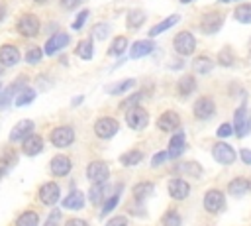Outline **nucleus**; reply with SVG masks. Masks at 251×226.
<instances>
[{"instance_id":"obj_1","label":"nucleus","mask_w":251,"mask_h":226,"mask_svg":"<svg viewBox=\"0 0 251 226\" xmlns=\"http://www.w3.org/2000/svg\"><path fill=\"white\" fill-rule=\"evenodd\" d=\"M173 45H175L176 53H180V55H190V53H194V49H196V39H194V35H192L190 31H178V33L175 35V39H173Z\"/></svg>"},{"instance_id":"obj_2","label":"nucleus","mask_w":251,"mask_h":226,"mask_svg":"<svg viewBox=\"0 0 251 226\" xmlns=\"http://www.w3.org/2000/svg\"><path fill=\"white\" fill-rule=\"evenodd\" d=\"M118 130H120L118 120H114V118H110V116L98 118V120H96V124H94V132H96V136H98V138H102V140H108V138L116 136V134H118Z\"/></svg>"},{"instance_id":"obj_3","label":"nucleus","mask_w":251,"mask_h":226,"mask_svg":"<svg viewBox=\"0 0 251 226\" xmlns=\"http://www.w3.org/2000/svg\"><path fill=\"white\" fill-rule=\"evenodd\" d=\"M126 122H127V126L133 128V130H143V128L147 126V122H149V114H147L145 108H141V106H133V108L127 110V114H126Z\"/></svg>"},{"instance_id":"obj_4","label":"nucleus","mask_w":251,"mask_h":226,"mask_svg":"<svg viewBox=\"0 0 251 226\" xmlns=\"http://www.w3.org/2000/svg\"><path fill=\"white\" fill-rule=\"evenodd\" d=\"M86 177L94 183V185H104L110 177V169L104 161H92L86 169Z\"/></svg>"},{"instance_id":"obj_5","label":"nucleus","mask_w":251,"mask_h":226,"mask_svg":"<svg viewBox=\"0 0 251 226\" xmlns=\"http://www.w3.org/2000/svg\"><path fill=\"white\" fill-rule=\"evenodd\" d=\"M75 141V130L71 126H59L51 132V143L55 147H67Z\"/></svg>"},{"instance_id":"obj_6","label":"nucleus","mask_w":251,"mask_h":226,"mask_svg":"<svg viewBox=\"0 0 251 226\" xmlns=\"http://www.w3.org/2000/svg\"><path fill=\"white\" fill-rule=\"evenodd\" d=\"M18 31L24 35V37H33L37 35L39 31V20L33 16V14H24L20 20H18Z\"/></svg>"},{"instance_id":"obj_7","label":"nucleus","mask_w":251,"mask_h":226,"mask_svg":"<svg viewBox=\"0 0 251 226\" xmlns=\"http://www.w3.org/2000/svg\"><path fill=\"white\" fill-rule=\"evenodd\" d=\"M233 128H235V136L237 138H245L247 132L251 130V120L247 116V108L245 106H239L233 114Z\"/></svg>"},{"instance_id":"obj_8","label":"nucleus","mask_w":251,"mask_h":226,"mask_svg":"<svg viewBox=\"0 0 251 226\" xmlns=\"http://www.w3.org/2000/svg\"><path fill=\"white\" fill-rule=\"evenodd\" d=\"M226 204V198H224V193L218 191V189H210L206 195H204V208L208 212H220Z\"/></svg>"},{"instance_id":"obj_9","label":"nucleus","mask_w":251,"mask_h":226,"mask_svg":"<svg viewBox=\"0 0 251 226\" xmlns=\"http://www.w3.org/2000/svg\"><path fill=\"white\" fill-rule=\"evenodd\" d=\"M222 24H224V16L220 12H208L200 22V29L204 33H216L222 28Z\"/></svg>"},{"instance_id":"obj_10","label":"nucleus","mask_w":251,"mask_h":226,"mask_svg":"<svg viewBox=\"0 0 251 226\" xmlns=\"http://www.w3.org/2000/svg\"><path fill=\"white\" fill-rule=\"evenodd\" d=\"M212 153H214V159H216L218 163H222V165H229V163L235 161V151H233V147L227 145V143H224V141L216 143L214 149H212Z\"/></svg>"},{"instance_id":"obj_11","label":"nucleus","mask_w":251,"mask_h":226,"mask_svg":"<svg viewBox=\"0 0 251 226\" xmlns=\"http://www.w3.org/2000/svg\"><path fill=\"white\" fill-rule=\"evenodd\" d=\"M59 198H61V191H59V185L57 183H45V185H41V189H39V200L43 204L53 206Z\"/></svg>"},{"instance_id":"obj_12","label":"nucleus","mask_w":251,"mask_h":226,"mask_svg":"<svg viewBox=\"0 0 251 226\" xmlns=\"http://www.w3.org/2000/svg\"><path fill=\"white\" fill-rule=\"evenodd\" d=\"M178 126H180V118H178V114L173 112V110H167V112H163V114L157 118V128L163 130V132H173V130H176Z\"/></svg>"},{"instance_id":"obj_13","label":"nucleus","mask_w":251,"mask_h":226,"mask_svg":"<svg viewBox=\"0 0 251 226\" xmlns=\"http://www.w3.org/2000/svg\"><path fill=\"white\" fill-rule=\"evenodd\" d=\"M214 110H216L214 100H212V98H208V96L198 98V100H196V104H194V116H196L198 120H208V118L214 114Z\"/></svg>"},{"instance_id":"obj_14","label":"nucleus","mask_w":251,"mask_h":226,"mask_svg":"<svg viewBox=\"0 0 251 226\" xmlns=\"http://www.w3.org/2000/svg\"><path fill=\"white\" fill-rule=\"evenodd\" d=\"M31 130H33V122H31V120H20V122L12 128L10 140H12V141H24V140L31 134Z\"/></svg>"},{"instance_id":"obj_15","label":"nucleus","mask_w":251,"mask_h":226,"mask_svg":"<svg viewBox=\"0 0 251 226\" xmlns=\"http://www.w3.org/2000/svg\"><path fill=\"white\" fill-rule=\"evenodd\" d=\"M186 149V138H184V134L182 132H176L173 138H171V141H169V157H173V159H176V157H180L182 155V151Z\"/></svg>"},{"instance_id":"obj_16","label":"nucleus","mask_w":251,"mask_h":226,"mask_svg":"<svg viewBox=\"0 0 251 226\" xmlns=\"http://www.w3.org/2000/svg\"><path fill=\"white\" fill-rule=\"evenodd\" d=\"M169 193H171L173 198L182 200V198L188 197L190 187H188V183H186L184 179H171V181H169Z\"/></svg>"},{"instance_id":"obj_17","label":"nucleus","mask_w":251,"mask_h":226,"mask_svg":"<svg viewBox=\"0 0 251 226\" xmlns=\"http://www.w3.org/2000/svg\"><path fill=\"white\" fill-rule=\"evenodd\" d=\"M67 43H69V35L63 33V31H59V33L51 35V37L45 41V53H47V55H53V53H57L59 49H63Z\"/></svg>"},{"instance_id":"obj_18","label":"nucleus","mask_w":251,"mask_h":226,"mask_svg":"<svg viewBox=\"0 0 251 226\" xmlns=\"http://www.w3.org/2000/svg\"><path fill=\"white\" fill-rule=\"evenodd\" d=\"M41 149H43V140H41V136L29 134V136L22 141V151H24L25 155H37Z\"/></svg>"},{"instance_id":"obj_19","label":"nucleus","mask_w":251,"mask_h":226,"mask_svg":"<svg viewBox=\"0 0 251 226\" xmlns=\"http://www.w3.org/2000/svg\"><path fill=\"white\" fill-rule=\"evenodd\" d=\"M49 167H51V173H53V175L63 177V175H67V173L71 171L73 165H71V159H69L67 155H55V157L51 159Z\"/></svg>"},{"instance_id":"obj_20","label":"nucleus","mask_w":251,"mask_h":226,"mask_svg":"<svg viewBox=\"0 0 251 226\" xmlns=\"http://www.w3.org/2000/svg\"><path fill=\"white\" fill-rule=\"evenodd\" d=\"M20 61V51L14 45H2L0 47V63L4 67H12Z\"/></svg>"},{"instance_id":"obj_21","label":"nucleus","mask_w":251,"mask_h":226,"mask_svg":"<svg viewBox=\"0 0 251 226\" xmlns=\"http://www.w3.org/2000/svg\"><path fill=\"white\" fill-rule=\"evenodd\" d=\"M84 206V195L80 191H71L65 198H63V208L69 210H80Z\"/></svg>"},{"instance_id":"obj_22","label":"nucleus","mask_w":251,"mask_h":226,"mask_svg":"<svg viewBox=\"0 0 251 226\" xmlns=\"http://www.w3.org/2000/svg\"><path fill=\"white\" fill-rule=\"evenodd\" d=\"M155 49V43L149 41V39H141V41H135L133 47H131V59H139V57H145L147 53H151Z\"/></svg>"},{"instance_id":"obj_23","label":"nucleus","mask_w":251,"mask_h":226,"mask_svg":"<svg viewBox=\"0 0 251 226\" xmlns=\"http://www.w3.org/2000/svg\"><path fill=\"white\" fill-rule=\"evenodd\" d=\"M227 191H229V195H233V197H241V195H245V193L249 191V181L243 179V177H237V179H233V181L227 185Z\"/></svg>"},{"instance_id":"obj_24","label":"nucleus","mask_w":251,"mask_h":226,"mask_svg":"<svg viewBox=\"0 0 251 226\" xmlns=\"http://www.w3.org/2000/svg\"><path fill=\"white\" fill-rule=\"evenodd\" d=\"M153 191H155V187H153L151 181H141V183H137V185L133 187V197H135L137 200H143V198L151 197Z\"/></svg>"},{"instance_id":"obj_25","label":"nucleus","mask_w":251,"mask_h":226,"mask_svg":"<svg viewBox=\"0 0 251 226\" xmlns=\"http://www.w3.org/2000/svg\"><path fill=\"white\" fill-rule=\"evenodd\" d=\"M178 92L182 94V96H188V94H192L194 90H196V81H194V77L192 75H184L180 81H178Z\"/></svg>"},{"instance_id":"obj_26","label":"nucleus","mask_w":251,"mask_h":226,"mask_svg":"<svg viewBox=\"0 0 251 226\" xmlns=\"http://www.w3.org/2000/svg\"><path fill=\"white\" fill-rule=\"evenodd\" d=\"M39 224V216L35 210H25L16 218V226H37Z\"/></svg>"},{"instance_id":"obj_27","label":"nucleus","mask_w":251,"mask_h":226,"mask_svg":"<svg viewBox=\"0 0 251 226\" xmlns=\"http://www.w3.org/2000/svg\"><path fill=\"white\" fill-rule=\"evenodd\" d=\"M194 71L196 73H200V75H208L210 71H212V67H214V63H212V59L210 57H206V55H200V57H196L194 59Z\"/></svg>"},{"instance_id":"obj_28","label":"nucleus","mask_w":251,"mask_h":226,"mask_svg":"<svg viewBox=\"0 0 251 226\" xmlns=\"http://www.w3.org/2000/svg\"><path fill=\"white\" fill-rule=\"evenodd\" d=\"M233 18L239 24H251V4H241L233 10Z\"/></svg>"},{"instance_id":"obj_29","label":"nucleus","mask_w":251,"mask_h":226,"mask_svg":"<svg viewBox=\"0 0 251 226\" xmlns=\"http://www.w3.org/2000/svg\"><path fill=\"white\" fill-rule=\"evenodd\" d=\"M176 22H178V16L173 14V16H169V18H165L161 24H157L155 28H151V29H149V35H159V33H163L165 29H169L171 26H175Z\"/></svg>"},{"instance_id":"obj_30","label":"nucleus","mask_w":251,"mask_h":226,"mask_svg":"<svg viewBox=\"0 0 251 226\" xmlns=\"http://www.w3.org/2000/svg\"><path fill=\"white\" fill-rule=\"evenodd\" d=\"M88 197H90V202H92V204H100L102 200H106V198H108V197H106V183H104V185H92Z\"/></svg>"},{"instance_id":"obj_31","label":"nucleus","mask_w":251,"mask_h":226,"mask_svg":"<svg viewBox=\"0 0 251 226\" xmlns=\"http://www.w3.org/2000/svg\"><path fill=\"white\" fill-rule=\"evenodd\" d=\"M76 55L80 57V59H84V61H88V59H92V41L90 39H82V41H78V45H76Z\"/></svg>"},{"instance_id":"obj_32","label":"nucleus","mask_w":251,"mask_h":226,"mask_svg":"<svg viewBox=\"0 0 251 226\" xmlns=\"http://www.w3.org/2000/svg\"><path fill=\"white\" fill-rule=\"evenodd\" d=\"M143 159V153L139 151V149H131V151H127V153H124L122 157H120V161L126 165V167H131V165H137L139 161Z\"/></svg>"},{"instance_id":"obj_33","label":"nucleus","mask_w":251,"mask_h":226,"mask_svg":"<svg viewBox=\"0 0 251 226\" xmlns=\"http://www.w3.org/2000/svg\"><path fill=\"white\" fill-rule=\"evenodd\" d=\"M133 85H135L133 79H126V81H120V83L110 85V86H108V92H110V94H122V92H126L127 88H131Z\"/></svg>"},{"instance_id":"obj_34","label":"nucleus","mask_w":251,"mask_h":226,"mask_svg":"<svg viewBox=\"0 0 251 226\" xmlns=\"http://www.w3.org/2000/svg\"><path fill=\"white\" fill-rule=\"evenodd\" d=\"M20 85H24V83H22V81H18V83L10 85V86H8V88H6L4 92H2V96H0V110H2V108H6V106L10 104V100H12L14 92H16V90H20V88H18Z\"/></svg>"},{"instance_id":"obj_35","label":"nucleus","mask_w":251,"mask_h":226,"mask_svg":"<svg viewBox=\"0 0 251 226\" xmlns=\"http://www.w3.org/2000/svg\"><path fill=\"white\" fill-rule=\"evenodd\" d=\"M145 22V14L141 10H129L127 12V26L129 28H139Z\"/></svg>"},{"instance_id":"obj_36","label":"nucleus","mask_w":251,"mask_h":226,"mask_svg":"<svg viewBox=\"0 0 251 226\" xmlns=\"http://www.w3.org/2000/svg\"><path fill=\"white\" fill-rule=\"evenodd\" d=\"M120 202V189L114 193V195H110L106 200H104V206H102V216H106V214H110L114 208H116V204Z\"/></svg>"},{"instance_id":"obj_37","label":"nucleus","mask_w":251,"mask_h":226,"mask_svg":"<svg viewBox=\"0 0 251 226\" xmlns=\"http://www.w3.org/2000/svg\"><path fill=\"white\" fill-rule=\"evenodd\" d=\"M33 98H35V90H33V88H22L20 94H18V98H16V104H18V106H25V104H29Z\"/></svg>"},{"instance_id":"obj_38","label":"nucleus","mask_w":251,"mask_h":226,"mask_svg":"<svg viewBox=\"0 0 251 226\" xmlns=\"http://www.w3.org/2000/svg\"><path fill=\"white\" fill-rule=\"evenodd\" d=\"M126 45H127V39L124 35H118L114 39V43L110 45V55H122L126 51Z\"/></svg>"},{"instance_id":"obj_39","label":"nucleus","mask_w":251,"mask_h":226,"mask_svg":"<svg viewBox=\"0 0 251 226\" xmlns=\"http://www.w3.org/2000/svg\"><path fill=\"white\" fill-rule=\"evenodd\" d=\"M108 33H110V26L104 24V22H102V24H96V26L92 28V35H94V39H98V41L106 39Z\"/></svg>"},{"instance_id":"obj_40","label":"nucleus","mask_w":251,"mask_h":226,"mask_svg":"<svg viewBox=\"0 0 251 226\" xmlns=\"http://www.w3.org/2000/svg\"><path fill=\"white\" fill-rule=\"evenodd\" d=\"M41 57H43V51H41L39 47H29V49H27V53H25V61H27L29 65L39 63V61H41Z\"/></svg>"},{"instance_id":"obj_41","label":"nucleus","mask_w":251,"mask_h":226,"mask_svg":"<svg viewBox=\"0 0 251 226\" xmlns=\"http://www.w3.org/2000/svg\"><path fill=\"white\" fill-rule=\"evenodd\" d=\"M163 226H180V216L176 210H169L163 216Z\"/></svg>"},{"instance_id":"obj_42","label":"nucleus","mask_w":251,"mask_h":226,"mask_svg":"<svg viewBox=\"0 0 251 226\" xmlns=\"http://www.w3.org/2000/svg\"><path fill=\"white\" fill-rule=\"evenodd\" d=\"M178 171L188 173V175H192V177H198V175H200V165L194 163V161H190V163H182V165L178 167Z\"/></svg>"},{"instance_id":"obj_43","label":"nucleus","mask_w":251,"mask_h":226,"mask_svg":"<svg viewBox=\"0 0 251 226\" xmlns=\"http://www.w3.org/2000/svg\"><path fill=\"white\" fill-rule=\"evenodd\" d=\"M218 61H220V65H224V67H229V65L233 63V57H231V49H229V47H224V49L220 51V57H218Z\"/></svg>"},{"instance_id":"obj_44","label":"nucleus","mask_w":251,"mask_h":226,"mask_svg":"<svg viewBox=\"0 0 251 226\" xmlns=\"http://www.w3.org/2000/svg\"><path fill=\"white\" fill-rule=\"evenodd\" d=\"M139 100H141V92H135V94H131V96H127V98H126L124 102H120V106H122V108H127V110H129V108H133V106H137L135 102H139Z\"/></svg>"},{"instance_id":"obj_45","label":"nucleus","mask_w":251,"mask_h":226,"mask_svg":"<svg viewBox=\"0 0 251 226\" xmlns=\"http://www.w3.org/2000/svg\"><path fill=\"white\" fill-rule=\"evenodd\" d=\"M59 222H61V212L59 210H53V212H49V216H47V220H45L43 226H59Z\"/></svg>"},{"instance_id":"obj_46","label":"nucleus","mask_w":251,"mask_h":226,"mask_svg":"<svg viewBox=\"0 0 251 226\" xmlns=\"http://www.w3.org/2000/svg\"><path fill=\"white\" fill-rule=\"evenodd\" d=\"M86 18H88V10H82V12L78 14V18L75 20V24H73V29H82V26H84Z\"/></svg>"},{"instance_id":"obj_47","label":"nucleus","mask_w":251,"mask_h":226,"mask_svg":"<svg viewBox=\"0 0 251 226\" xmlns=\"http://www.w3.org/2000/svg\"><path fill=\"white\" fill-rule=\"evenodd\" d=\"M167 157H169V153H167V151H159V153H155V155H153V159H151V167H159Z\"/></svg>"},{"instance_id":"obj_48","label":"nucleus","mask_w":251,"mask_h":226,"mask_svg":"<svg viewBox=\"0 0 251 226\" xmlns=\"http://www.w3.org/2000/svg\"><path fill=\"white\" fill-rule=\"evenodd\" d=\"M231 132H233V126L231 124H222L218 128V138H227V136H231Z\"/></svg>"},{"instance_id":"obj_49","label":"nucleus","mask_w":251,"mask_h":226,"mask_svg":"<svg viewBox=\"0 0 251 226\" xmlns=\"http://www.w3.org/2000/svg\"><path fill=\"white\" fill-rule=\"evenodd\" d=\"M106 226H127V220H126V216H114L106 222Z\"/></svg>"},{"instance_id":"obj_50","label":"nucleus","mask_w":251,"mask_h":226,"mask_svg":"<svg viewBox=\"0 0 251 226\" xmlns=\"http://www.w3.org/2000/svg\"><path fill=\"white\" fill-rule=\"evenodd\" d=\"M65 226H88V222L82 218H71V220H67Z\"/></svg>"},{"instance_id":"obj_51","label":"nucleus","mask_w":251,"mask_h":226,"mask_svg":"<svg viewBox=\"0 0 251 226\" xmlns=\"http://www.w3.org/2000/svg\"><path fill=\"white\" fill-rule=\"evenodd\" d=\"M78 2H80V0H61V6L67 8V10H73V8L78 6Z\"/></svg>"},{"instance_id":"obj_52","label":"nucleus","mask_w":251,"mask_h":226,"mask_svg":"<svg viewBox=\"0 0 251 226\" xmlns=\"http://www.w3.org/2000/svg\"><path fill=\"white\" fill-rule=\"evenodd\" d=\"M241 159H243V163L251 165V149H241Z\"/></svg>"},{"instance_id":"obj_53","label":"nucleus","mask_w":251,"mask_h":226,"mask_svg":"<svg viewBox=\"0 0 251 226\" xmlns=\"http://www.w3.org/2000/svg\"><path fill=\"white\" fill-rule=\"evenodd\" d=\"M8 167H10V163L6 159H0V177H4L8 173Z\"/></svg>"},{"instance_id":"obj_54","label":"nucleus","mask_w":251,"mask_h":226,"mask_svg":"<svg viewBox=\"0 0 251 226\" xmlns=\"http://www.w3.org/2000/svg\"><path fill=\"white\" fill-rule=\"evenodd\" d=\"M78 102H82V96H76V98H75V100H73V104H75V106H76V104H78Z\"/></svg>"},{"instance_id":"obj_55","label":"nucleus","mask_w":251,"mask_h":226,"mask_svg":"<svg viewBox=\"0 0 251 226\" xmlns=\"http://www.w3.org/2000/svg\"><path fill=\"white\" fill-rule=\"evenodd\" d=\"M4 18V8H2V4H0V20Z\"/></svg>"},{"instance_id":"obj_56","label":"nucleus","mask_w":251,"mask_h":226,"mask_svg":"<svg viewBox=\"0 0 251 226\" xmlns=\"http://www.w3.org/2000/svg\"><path fill=\"white\" fill-rule=\"evenodd\" d=\"M180 2H190V0H180Z\"/></svg>"},{"instance_id":"obj_57","label":"nucleus","mask_w":251,"mask_h":226,"mask_svg":"<svg viewBox=\"0 0 251 226\" xmlns=\"http://www.w3.org/2000/svg\"><path fill=\"white\" fill-rule=\"evenodd\" d=\"M222 2H231V0H222Z\"/></svg>"},{"instance_id":"obj_58","label":"nucleus","mask_w":251,"mask_h":226,"mask_svg":"<svg viewBox=\"0 0 251 226\" xmlns=\"http://www.w3.org/2000/svg\"><path fill=\"white\" fill-rule=\"evenodd\" d=\"M0 75H2V65H0Z\"/></svg>"},{"instance_id":"obj_59","label":"nucleus","mask_w":251,"mask_h":226,"mask_svg":"<svg viewBox=\"0 0 251 226\" xmlns=\"http://www.w3.org/2000/svg\"><path fill=\"white\" fill-rule=\"evenodd\" d=\"M35 2H45V0H35Z\"/></svg>"},{"instance_id":"obj_60","label":"nucleus","mask_w":251,"mask_h":226,"mask_svg":"<svg viewBox=\"0 0 251 226\" xmlns=\"http://www.w3.org/2000/svg\"><path fill=\"white\" fill-rule=\"evenodd\" d=\"M249 189H251V181H249Z\"/></svg>"},{"instance_id":"obj_61","label":"nucleus","mask_w":251,"mask_h":226,"mask_svg":"<svg viewBox=\"0 0 251 226\" xmlns=\"http://www.w3.org/2000/svg\"><path fill=\"white\" fill-rule=\"evenodd\" d=\"M249 120H251V118H249Z\"/></svg>"}]
</instances>
